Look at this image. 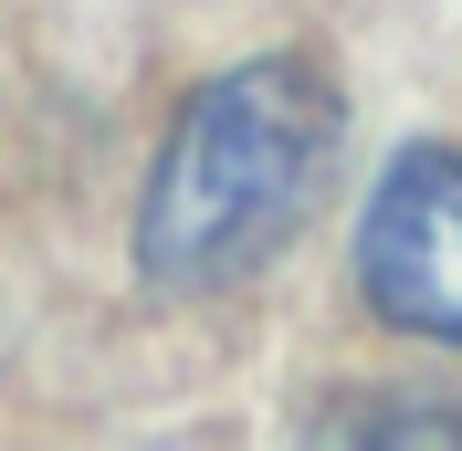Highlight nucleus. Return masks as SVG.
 Here are the masks:
<instances>
[{"instance_id":"7ed1b4c3","label":"nucleus","mask_w":462,"mask_h":451,"mask_svg":"<svg viewBox=\"0 0 462 451\" xmlns=\"http://www.w3.org/2000/svg\"><path fill=\"white\" fill-rule=\"evenodd\" d=\"M346 430V441H462V420H431V410H420V420H410V410H400V420H337Z\"/></svg>"},{"instance_id":"f03ea898","label":"nucleus","mask_w":462,"mask_h":451,"mask_svg":"<svg viewBox=\"0 0 462 451\" xmlns=\"http://www.w3.org/2000/svg\"><path fill=\"white\" fill-rule=\"evenodd\" d=\"M357 283L400 336L462 346V147H400L357 221Z\"/></svg>"},{"instance_id":"f257e3e1","label":"nucleus","mask_w":462,"mask_h":451,"mask_svg":"<svg viewBox=\"0 0 462 451\" xmlns=\"http://www.w3.org/2000/svg\"><path fill=\"white\" fill-rule=\"evenodd\" d=\"M346 95L316 53H253L179 106L137 210V262L169 294H221L284 253L326 199Z\"/></svg>"}]
</instances>
